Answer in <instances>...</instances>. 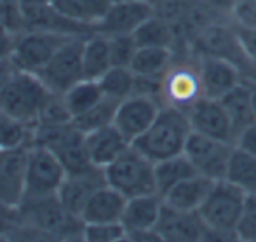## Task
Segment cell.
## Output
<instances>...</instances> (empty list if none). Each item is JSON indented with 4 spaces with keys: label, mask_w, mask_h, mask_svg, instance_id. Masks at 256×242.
Listing matches in <instances>:
<instances>
[{
    "label": "cell",
    "mask_w": 256,
    "mask_h": 242,
    "mask_svg": "<svg viewBox=\"0 0 256 242\" xmlns=\"http://www.w3.org/2000/svg\"><path fill=\"white\" fill-rule=\"evenodd\" d=\"M104 183L106 180L102 168H92L84 172H68L58 190V198L66 208V211L80 216L91 195Z\"/></svg>",
    "instance_id": "d6986e66"
},
{
    "label": "cell",
    "mask_w": 256,
    "mask_h": 242,
    "mask_svg": "<svg viewBox=\"0 0 256 242\" xmlns=\"http://www.w3.org/2000/svg\"><path fill=\"white\" fill-rule=\"evenodd\" d=\"M104 180L118 190L126 198L138 195L157 194L155 185V162L143 155L138 148L129 146L118 158L103 169Z\"/></svg>",
    "instance_id": "5b68a950"
},
{
    "label": "cell",
    "mask_w": 256,
    "mask_h": 242,
    "mask_svg": "<svg viewBox=\"0 0 256 242\" xmlns=\"http://www.w3.org/2000/svg\"><path fill=\"white\" fill-rule=\"evenodd\" d=\"M232 152L234 143L209 138V136L192 131L183 154L192 162L197 174H202L206 178L218 182V180H225Z\"/></svg>",
    "instance_id": "8fae6325"
},
{
    "label": "cell",
    "mask_w": 256,
    "mask_h": 242,
    "mask_svg": "<svg viewBox=\"0 0 256 242\" xmlns=\"http://www.w3.org/2000/svg\"><path fill=\"white\" fill-rule=\"evenodd\" d=\"M21 232L20 209L0 198V239H14Z\"/></svg>",
    "instance_id": "f35d334b"
},
{
    "label": "cell",
    "mask_w": 256,
    "mask_h": 242,
    "mask_svg": "<svg viewBox=\"0 0 256 242\" xmlns=\"http://www.w3.org/2000/svg\"><path fill=\"white\" fill-rule=\"evenodd\" d=\"M138 48H168L176 49L178 46V30L174 23L154 14L134 32Z\"/></svg>",
    "instance_id": "d4e9b609"
},
{
    "label": "cell",
    "mask_w": 256,
    "mask_h": 242,
    "mask_svg": "<svg viewBox=\"0 0 256 242\" xmlns=\"http://www.w3.org/2000/svg\"><path fill=\"white\" fill-rule=\"evenodd\" d=\"M34 126H28L7 114L0 115V148L30 146Z\"/></svg>",
    "instance_id": "836d02e7"
},
{
    "label": "cell",
    "mask_w": 256,
    "mask_h": 242,
    "mask_svg": "<svg viewBox=\"0 0 256 242\" xmlns=\"http://www.w3.org/2000/svg\"><path fill=\"white\" fill-rule=\"evenodd\" d=\"M70 38L72 37L68 35L54 34V32L26 30L18 37L12 60L20 70L38 74L51 61L58 49Z\"/></svg>",
    "instance_id": "7c38bea8"
},
{
    "label": "cell",
    "mask_w": 256,
    "mask_h": 242,
    "mask_svg": "<svg viewBox=\"0 0 256 242\" xmlns=\"http://www.w3.org/2000/svg\"><path fill=\"white\" fill-rule=\"evenodd\" d=\"M155 230L164 242H202L208 234L199 211H183L164 200Z\"/></svg>",
    "instance_id": "5bb4252c"
},
{
    "label": "cell",
    "mask_w": 256,
    "mask_h": 242,
    "mask_svg": "<svg viewBox=\"0 0 256 242\" xmlns=\"http://www.w3.org/2000/svg\"><path fill=\"white\" fill-rule=\"evenodd\" d=\"M82 66H84V78H92V80H98L104 72L110 70L112 60L106 35L94 32L86 38L82 49Z\"/></svg>",
    "instance_id": "484cf974"
},
{
    "label": "cell",
    "mask_w": 256,
    "mask_h": 242,
    "mask_svg": "<svg viewBox=\"0 0 256 242\" xmlns=\"http://www.w3.org/2000/svg\"><path fill=\"white\" fill-rule=\"evenodd\" d=\"M154 14L155 10L150 0L112 2L94 30L103 35H132Z\"/></svg>",
    "instance_id": "2e32d148"
},
{
    "label": "cell",
    "mask_w": 256,
    "mask_h": 242,
    "mask_svg": "<svg viewBox=\"0 0 256 242\" xmlns=\"http://www.w3.org/2000/svg\"><path fill=\"white\" fill-rule=\"evenodd\" d=\"M190 134L192 128L186 112L164 104L155 122L132 143V146L152 162H158L183 154Z\"/></svg>",
    "instance_id": "3957f363"
},
{
    "label": "cell",
    "mask_w": 256,
    "mask_h": 242,
    "mask_svg": "<svg viewBox=\"0 0 256 242\" xmlns=\"http://www.w3.org/2000/svg\"><path fill=\"white\" fill-rule=\"evenodd\" d=\"M18 64L14 63L12 58H6V60H0V91L6 88L10 82V78L18 74Z\"/></svg>",
    "instance_id": "ee69618b"
},
{
    "label": "cell",
    "mask_w": 256,
    "mask_h": 242,
    "mask_svg": "<svg viewBox=\"0 0 256 242\" xmlns=\"http://www.w3.org/2000/svg\"><path fill=\"white\" fill-rule=\"evenodd\" d=\"M244 78H246V77H244ZM246 82H248V86H250V89H251V101H253V110H254V117H256V82L250 80V78H246Z\"/></svg>",
    "instance_id": "7dc6e473"
},
{
    "label": "cell",
    "mask_w": 256,
    "mask_h": 242,
    "mask_svg": "<svg viewBox=\"0 0 256 242\" xmlns=\"http://www.w3.org/2000/svg\"><path fill=\"white\" fill-rule=\"evenodd\" d=\"M86 242H120L128 240V230L122 222L108 223H86L84 226Z\"/></svg>",
    "instance_id": "e575fe53"
},
{
    "label": "cell",
    "mask_w": 256,
    "mask_h": 242,
    "mask_svg": "<svg viewBox=\"0 0 256 242\" xmlns=\"http://www.w3.org/2000/svg\"><path fill=\"white\" fill-rule=\"evenodd\" d=\"M237 240L256 242V194H248L242 214L236 228Z\"/></svg>",
    "instance_id": "74e56055"
},
{
    "label": "cell",
    "mask_w": 256,
    "mask_h": 242,
    "mask_svg": "<svg viewBox=\"0 0 256 242\" xmlns=\"http://www.w3.org/2000/svg\"><path fill=\"white\" fill-rule=\"evenodd\" d=\"M32 145H42L52 152L66 172H84L96 168L89 157L86 134L74 126L68 124H35L32 134Z\"/></svg>",
    "instance_id": "277c9868"
},
{
    "label": "cell",
    "mask_w": 256,
    "mask_h": 242,
    "mask_svg": "<svg viewBox=\"0 0 256 242\" xmlns=\"http://www.w3.org/2000/svg\"><path fill=\"white\" fill-rule=\"evenodd\" d=\"M4 114V110H2V104H0V115H2Z\"/></svg>",
    "instance_id": "681fc988"
},
{
    "label": "cell",
    "mask_w": 256,
    "mask_h": 242,
    "mask_svg": "<svg viewBox=\"0 0 256 242\" xmlns=\"http://www.w3.org/2000/svg\"><path fill=\"white\" fill-rule=\"evenodd\" d=\"M64 103L70 112L72 118L86 114L89 108L94 106L98 101L103 100V92L98 80L92 78H82L77 84H74L66 92H63Z\"/></svg>",
    "instance_id": "f546056e"
},
{
    "label": "cell",
    "mask_w": 256,
    "mask_h": 242,
    "mask_svg": "<svg viewBox=\"0 0 256 242\" xmlns=\"http://www.w3.org/2000/svg\"><path fill=\"white\" fill-rule=\"evenodd\" d=\"M190 50L194 56H216L236 63L246 74L251 66L250 60L246 58L240 42L236 35L232 21H214L206 24L196 34L194 40L190 42Z\"/></svg>",
    "instance_id": "52a82bcc"
},
{
    "label": "cell",
    "mask_w": 256,
    "mask_h": 242,
    "mask_svg": "<svg viewBox=\"0 0 256 242\" xmlns=\"http://www.w3.org/2000/svg\"><path fill=\"white\" fill-rule=\"evenodd\" d=\"M197 174L192 162L186 158L185 154L174 155V157L164 158V160L155 162V185H157V194L166 195L174 185L180 182Z\"/></svg>",
    "instance_id": "83f0119b"
},
{
    "label": "cell",
    "mask_w": 256,
    "mask_h": 242,
    "mask_svg": "<svg viewBox=\"0 0 256 242\" xmlns=\"http://www.w3.org/2000/svg\"><path fill=\"white\" fill-rule=\"evenodd\" d=\"M225 180L240 186L248 194H256V157L234 145Z\"/></svg>",
    "instance_id": "4dcf8cb0"
},
{
    "label": "cell",
    "mask_w": 256,
    "mask_h": 242,
    "mask_svg": "<svg viewBox=\"0 0 256 242\" xmlns=\"http://www.w3.org/2000/svg\"><path fill=\"white\" fill-rule=\"evenodd\" d=\"M16 2H18V0H16Z\"/></svg>",
    "instance_id": "f5cc1de1"
},
{
    "label": "cell",
    "mask_w": 256,
    "mask_h": 242,
    "mask_svg": "<svg viewBox=\"0 0 256 242\" xmlns=\"http://www.w3.org/2000/svg\"><path fill=\"white\" fill-rule=\"evenodd\" d=\"M74 118H72L70 112H68L63 94L51 91L40 108L37 124H68Z\"/></svg>",
    "instance_id": "8d00e7d4"
},
{
    "label": "cell",
    "mask_w": 256,
    "mask_h": 242,
    "mask_svg": "<svg viewBox=\"0 0 256 242\" xmlns=\"http://www.w3.org/2000/svg\"><path fill=\"white\" fill-rule=\"evenodd\" d=\"M230 21L242 26H256V0H236Z\"/></svg>",
    "instance_id": "ab89813d"
},
{
    "label": "cell",
    "mask_w": 256,
    "mask_h": 242,
    "mask_svg": "<svg viewBox=\"0 0 256 242\" xmlns=\"http://www.w3.org/2000/svg\"><path fill=\"white\" fill-rule=\"evenodd\" d=\"M28 148H0V198L20 208L26 192Z\"/></svg>",
    "instance_id": "9a60e30c"
},
{
    "label": "cell",
    "mask_w": 256,
    "mask_h": 242,
    "mask_svg": "<svg viewBox=\"0 0 256 242\" xmlns=\"http://www.w3.org/2000/svg\"><path fill=\"white\" fill-rule=\"evenodd\" d=\"M126 202H128V198L118 190H115L114 186L104 183L91 195L84 211L80 212V218L84 223L120 222Z\"/></svg>",
    "instance_id": "44dd1931"
},
{
    "label": "cell",
    "mask_w": 256,
    "mask_h": 242,
    "mask_svg": "<svg viewBox=\"0 0 256 242\" xmlns=\"http://www.w3.org/2000/svg\"><path fill=\"white\" fill-rule=\"evenodd\" d=\"M202 96L222 100L244 80V72L236 63L216 56H196Z\"/></svg>",
    "instance_id": "e0dca14e"
},
{
    "label": "cell",
    "mask_w": 256,
    "mask_h": 242,
    "mask_svg": "<svg viewBox=\"0 0 256 242\" xmlns=\"http://www.w3.org/2000/svg\"><path fill=\"white\" fill-rule=\"evenodd\" d=\"M117 106H118V101L103 96L102 101H98L94 106L89 108L86 114L75 117L72 122H74L75 128L80 129L84 134H88V132L96 131V129H100V128H104V126H108V124H114Z\"/></svg>",
    "instance_id": "d6a6232c"
},
{
    "label": "cell",
    "mask_w": 256,
    "mask_h": 242,
    "mask_svg": "<svg viewBox=\"0 0 256 242\" xmlns=\"http://www.w3.org/2000/svg\"><path fill=\"white\" fill-rule=\"evenodd\" d=\"M4 2H6V0H0V6H2V4H4Z\"/></svg>",
    "instance_id": "816d5d0a"
},
{
    "label": "cell",
    "mask_w": 256,
    "mask_h": 242,
    "mask_svg": "<svg viewBox=\"0 0 256 242\" xmlns=\"http://www.w3.org/2000/svg\"><path fill=\"white\" fill-rule=\"evenodd\" d=\"M162 209V197L158 194H146L131 197L126 202L122 212V225L129 234L155 230Z\"/></svg>",
    "instance_id": "7402d4cb"
},
{
    "label": "cell",
    "mask_w": 256,
    "mask_h": 242,
    "mask_svg": "<svg viewBox=\"0 0 256 242\" xmlns=\"http://www.w3.org/2000/svg\"><path fill=\"white\" fill-rule=\"evenodd\" d=\"M52 6L77 23L96 26L112 6V0H54Z\"/></svg>",
    "instance_id": "f1b7e54d"
},
{
    "label": "cell",
    "mask_w": 256,
    "mask_h": 242,
    "mask_svg": "<svg viewBox=\"0 0 256 242\" xmlns=\"http://www.w3.org/2000/svg\"><path fill=\"white\" fill-rule=\"evenodd\" d=\"M248 192L228 180H218L199 208L208 234L206 240H237L236 228L246 204Z\"/></svg>",
    "instance_id": "7a4b0ae2"
},
{
    "label": "cell",
    "mask_w": 256,
    "mask_h": 242,
    "mask_svg": "<svg viewBox=\"0 0 256 242\" xmlns=\"http://www.w3.org/2000/svg\"><path fill=\"white\" fill-rule=\"evenodd\" d=\"M234 30H236V35L240 42V48H242L246 58L250 60V63H256V26L234 24Z\"/></svg>",
    "instance_id": "60d3db41"
},
{
    "label": "cell",
    "mask_w": 256,
    "mask_h": 242,
    "mask_svg": "<svg viewBox=\"0 0 256 242\" xmlns=\"http://www.w3.org/2000/svg\"><path fill=\"white\" fill-rule=\"evenodd\" d=\"M21 7H32V6H51L54 0H18Z\"/></svg>",
    "instance_id": "bcb514c9"
},
{
    "label": "cell",
    "mask_w": 256,
    "mask_h": 242,
    "mask_svg": "<svg viewBox=\"0 0 256 242\" xmlns=\"http://www.w3.org/2000/svg\"><path fill=\"white\" fill-rule=\"evenodd\" d=\"M86 145H88V152H89V157H91L92 166L104 169L115 158L120 157L131 146V143L118 131L117 126L108 124L104 128L88 132L86 134Z\"/></svg>",
    "instance_id": "ffe728a7"
},
{
    "label": "cell",
    "mask_w": 256,
    "mask_h": 242,
    "mask_svg": "<svg viewBox=\"0 0 256 242\" xmlns=\"http://www.w3.org/2000/svg\"><path fill=\"white\" fill-rule=\"evenodd\" d=\"M112 2H122V0H112Z\"/></svg>",
    "instance_id": "f907efd6"
},
{
    "label": "cell",
    "mask_w": 256,
    "mask_h": 242,
    "mask_svg": "<svg viewBox=\"0 0 256 242\" xmlns=\"http://www.w3.org/2000/svg\"><path fill=\"white\" fill-rule=\"evenodd\" d=\"M84 40V37H72L70 40H66L51 58V61L37 74L49 91L63 94L72 86L84 78V66H82Z\"/></svg>",
    "instance_id": "30bf717a"
},
{
    "label": "cell",
    "mask_w": 256,
    "mask_h": 242,
    "mask_svg": "<svg viewBox=\"0 0 256 242\" xmlns=\"http://www.w3.org/2000/svg\"><path fill=\"white\" fill-rule=\"evenodd\" d=\"M244 77L250 78V80H253V82H256V63H253L250 68H248V72L244 74Z\"/></svg>",
    "instance_id": "c3c4849f"
},
{
    "label": "cell",
    "mask_w": 256,
    "mask_h": 242,
    "mask_svg": "<svg viewBox=\"0 0 256 242\" xmlns=\"http://www.w3.org/2000/svg\"><path fill=\"white\" fill-rule=\"evenodd\" d=\"M49 92L51 91L37 74L18 70L9 84L0 91V104L4 114L9 117L18 118L28 126H35Z\"/></svg>",
    "instance_id": "8992f818"
},
{
    "label": "cell",
    "mask_w": 256,
    "mask_h": 242,
    "mask_svg": "<svg viewBox=\"0 0 256 242\" xmlns=\"http://www.w3.org/2000/svg\"><path fill=\"white\" fill-rule=\"evenodd\" d=\"M112 66H131L138 44L134 35H106Z\"/></svg>",
    "instance_id": "d590c367"
},
{
    "label": "cell",
    "mask_w": 256,
    "mask_h": 242,
    "mask_svg": "<svg viewBox=\"0 0 256 242\" xmlns=\"http://www.w3.org/2000/svg\"><path fill=\"white\" fill-rule=\"evenodd\" d=\"M234 145L256 157V122L248 126L246 129H242V131L236 136V143H234Z\"/></svg>",
    "instance_id": "7bdbcfd3"
},
{
    "label": "cell",
    "mask_w": 256,
    "mask_h": 242,
    "mask_svg": "<svg viewBox=\"0 0 256 242\" xmlns=\"http://www.w3.org/2000/svg\"><path fill=\"white\" fill-rule=\"evenodd\" d=\"M162 106L164 103L160 101V98L134 92L118 103L114 124L132 145L154 124Z\"/></svg>",
    "instance_id": "4fadbf2b"
},
{
    "label": "cell",
    "mask_w": 256,
    "mask_h": 242,
    "mask_svg": "<svg viewBox=\"0 0 256 242\" xmlns=\"http://www.w3.org/2000/svg\"><path fill=\"white\" fill-rule=\"evenodd\" d=\"M186 115H188L190 128L194 132L209 136V138L223 140V142H236L232 122L220 100L202 96L188 108Z\"/></svg>",
    "instance_id": "ac0fdd59"
},
{
    "label": "cell",
    "mask_w": 256,
    "mask_h": 242,
    "mask_svg": "<svg viewBox=\"0 0 256 242\" xmlns=\"http://www.w3.org/2000/svg\"><path fill=\"white\" fill-rule=\"evenodd\" d=\"M212 185H214V180L206 178L202 174H194L174 185L166 195H162V200L168 206L183 209V211H199L206 197L211 192Z\"/></svg>",
    "instance_id": "603a6c76"
},
{
    "label": "cell",
    "mask_w": 256,
    "mask_h": 242,
    "mask_svg": "<svg viewBox=\"0 0 256 242\" xmlns=\"http://www.w3.org/2000/svg\"><path fill=\"white\" fill-rule=\"evenodd\" d=\"M66 174L68 172L64 166L49 148L42 145H30L24 198H40L56 195Z\"/></svg>",
    "instance_id": "9c48e42d"
},
{
    "label": "cell",
    "mask_w": 256,
    "mask_h": 242,
    "mask_svg": "<svg viewBox=\"0 0 256 242\" xmlns=\"http://www.w3.org/2000/svg\"><path fill=\"white\" fill-rule=\"evenodd\" d=\"M220 101H222L223 108H225L226 114H228V118H230V122H232L236 136L239 134L242 129H246L248 126L256 122L253 101H251V89H250V86H248L246 78H244L237 88H234L230 92H226Z\"/></svg>",
    "instance_id": "cb8c5ba5"
},
{
    "label": "cell",
    "mask_w": 256,
    "mask_h": 242,
    "mask_svg": "<svg viewBox=\"0 0 256 242\" xmlns=\"http://www.w3.org/2000/svg\"><path fill=\"white\" fill-rule=\"evenodd\" d=\"M21 232L32 234L37 239L58 240H84V226L80 216L66 211L56 195L40 198H24L20 208Z\"/></svg>",
    "instance_id": "6da1fadb"
},
{
    "label": "cell",
    "mask_w": 256,
    "mask_h": 242,
    "mask_svg": "<svg viewBox=\"0 0 256 242\" xmlns=\"http://www.w3.org/2000/svg\"><path fill=\"white\" fill-rule=\"evenodd\" d=\"M174 63V50L168 48H138L132 58L131 70L136 77H158L162 78L166 72Z\"/></svg>",
    "instance_id": "4316f807"
},
{
    "label": "cell",
    "mask_w": 256,
    "mask_h": 242,
    "mask_svg": "<svg viewBox=\"0 0 256 242\" xmlns=\"http://www.w3.org/2000/svg\"><path fill=\"white\" fill-rule=\"evenodd\" d=\"M103 96L115 101H124L126 98L134 94L136 75L129 66H112L98 78Z\"/></svg>",
    "instance_id": "1f68e13d"
},
{
    "label": "cell",
    "mask_w": 256,
    "mask_h": 242,
    "mask_svg": "<svg viewBox=\"0 0 256 242\" xmlns=\"http://www.w3.org/2000/svg\"><path fill=\"white\" fill-rule=\"evenodd\" d=\"M200 98H202V88H200L197 58L190 56L188 60L185 58L178 60L174 56V63L162 77V103L188 112V108Z\"/></svg>",
    "instance_id": "ba28073f"
},
{
    "label": "cell",
    "mask_w": 256,
    "mask_h": 242,
    "mask_svg": "<svg viewBox=\"0 0 256 242\" xmlns=\"http://www.w3.org/2000/svg\"><path fill=\"white\" fill-rule=\"evenodd\" d=\"M128 240H132V242H157V240H162L160 236L157 234V230H145V232H134V234H129L128 236Z\"/></svg>",
    "instance_id": "f6af8a7d"
},
{
    "label": "cell",
    "mask_w": 256,
    "mask_h": 242,
    "mask_svg": "<svg viewBox=\"0 0 256 242\" xmlns=\"http://www.w3.org/2000/svg\"><path fill=\"white\" fill-rule=\"evenodd\" d=\"M18 37H20V34H16L14 30H10L4 21H0V60L12 58Z\"/></svg>",
    "instance_id": "b9f144b4"
}]
</instances>
